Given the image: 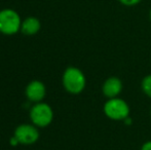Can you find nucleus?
Here are the masks:
<instances>
[{
    "label": "nucleus",
    "instance_id": "nucleus-10",
    "mask_svg": "<svg viewBox=\"0 0 151 150\" xmlns=\"http://www.w3.org/2000/svg\"><path fill=\"white\" fill-rule=\"evenodd\" d=\"M118 2L125 7H132V6H136L141 3L142 0H118Z\"/></svg>",
    "mask_w": 151,
    "mask_h": 150
},
{
    "label": "nucleus",
    "instance_id": "nucleus-7",
    "mask_svg": "<svg viewBox=\"0 0 151 150\" xmlns=\"http://www.w3.org/2000/svg\"><path fill=\"white\" fill-rule=\"evenodd\" d=\"M122 81L116 76L108 77L102 85V93L108 99L117 98L122 92Z\"/></svg>",
    "mask_w": 151,
    "mask_h": 150
},
{
    "label": "nucleus",
    "instance_id": "nucleus-6",
    "mask_svg": "<svg viewBox=\"0 0 151 150\" xmlns=\"http://www.w3.org/2000/svg\"><path fill=\"white\" fill-rule=\"evenodd\" d=\"M25 93L29 102H32L34 104L42 102L46 96L45 84L40 80H32L26 86Z\"/></svg>",
    "mask_w": 151,
    "mask_h": 150
},
{
    "label": "nucleus",
    "instance_id": "nucleus-4",
    "mask_svg": "<svg viewBox=\"0 0 151 150\" xmlns=\"http://www.w3.org/2000/svg\"><path fill=\"white\" fill-rule=\"evenodd\" d=\"M103 110L109 119L115 121H123L129 115V104L119 97L108 99L104 104Z\"/></svg>",
    "mask_w": 151,
    "mask_h": 150
},
{
    "label": "nucleus",
    "instance_id": "nucleus-11",
    "mask_svg": "<svg viewBox=\"0 0 151 150\" xmlns=\"http://www.w3.org/2000/svg\"><path fill=\"white\" fill-rule=\"evenodd\" d=\"M141 150H151V140L144 143L141 147Z\"/></svg>",
    "mask_w": 151,
    "mask_h": 150
},
{
    "label": "nucleus",
    "instance_id": "nucleus-12",
    "mask_svg": "<svg viewBox=\"0 0 151 150\" xmlns=\"http://www.w3.org/2000/svg\"><path fill=\"white\" fill-rule=\"evenodd\" d=\"M9 143H10V145H12V146H18V145L20 144V143H19V141H18V139H17L14 136H12V138H10Z\"/></svg>",
    "mask_w": 151,
    "mask_h": 150
},
{
    "label": "nucleus",
    "instance_id": "nucleus-9",
    "mask_svg": "<svg viewBox=\"0 0 151 150\" xmlns=\"http://www.w3.org/2000/svg\"><path fill=\"white\" fill-rule=\"evenodd\" d=\"M141 88L146 96L151 98V74L146 75L145 77L142 79Z\"/></svg>",
    "mask_w": 151,
    "mask_h": 150
},
{
    "label": "nucleus",
    "instance_id": "nucleus-14",
    "mask_svg": "<svg viewBox=\"0 0 151 150\" xmlns=\"http://www.w3.org/2000/svg\"><path fill=\"white\" fill-rule=\"evenodd\" d=\"M150 115H151V109H150Z\"/></svg>",
    "mask_w": 151,
    "mask_h": 150
},
{
    "label": "nucleus",
    "instance_id": "nucleus-1",
    "mask_svg": "<svg viewBox=\"0 0 151 150\" xmlns=\"http://www.w3.org/2000/svg\"><path fill=\"white\" fill-rule=\"evenodd\" d=\"M62 83L66 92L71 95H79L86 85L84 73L77 67H68L62 76Z\"/></svg>",
    "mask_w": 151,
    "mask_h": 150
},
{
    "label": "nucleus",
    "instance_id": "nucleus-8",
    "mask_svg": "<svg viewBox=\"0 0 151 150\" xmlns=\"http://www.w3.org/2000/svg\"><path fill=\"white\" fill-rule=\"evenodd\" d=\"M41 29V23L36 17H27L24 19L21 26V32L26 36L36 35Z\"/></svg>",
    "mask_w": 151,
    "mask_h": 150
},
{
    "label": "nucleus",
    "instance_id": "nucleus-13",
    "mask_svg": "<svg viewBox=\"0 0 151 150\" xmlns=\"http://www.w3.org/2000/svg\"><path fill=\"white\" fill-rule=\"evenodd\" d=\"M149 20L151 22V7H150V10H149Z\"/></svg>",
    "mask_w": 151,
    "mask_h": 150
},
{
    "label": "nucleus",
    "instance_id": "nucleus-5",
    "mask_svg": "<svg viewBox=\"0 0 151 150\" xmlns=\"http://www.w3.org/2000/svg\"><path fill=\"white\" fill-rule=\"evenodd\" d=\"M14 136L22 145L35 144L39 139V131L33 123H22L17 126Z\"/></svg>",
    "mask_w": 151,
    "mask_h": 150
},
{
    "label": "nucleus",
    "instance_id": "nucleus-3",
    "mask_svg": "<svg viewBox=\"0 0 151 150\" xmlns=\"http://www.w3.org/2000/svg\"><path fill=\"white\" fill-rule=\"evenodd\" d=\"M31 123L37 128H46L52 122L54 119V110L52 108L44 102L35 103L29 111Z\"/></svg>",
    "mask_w": 151,
    "mask_h": 150
},
{
    "label": "nucleus",
    "instance_id": "nucleus-2",
    "mask_svg": "<svg viewBox=\"0 0 151 150\" xmlns=\"http://www.w3.org/2000/svg\"><path fill=\"white\" fill-rule=\"evenodd\" d=\"M22 19L19 12L12 8H3L0 10V33L12 36L21 31Z\"/></svg>",
    "mask_w": 151,
    "mask_h": 150
}]
</instances>
